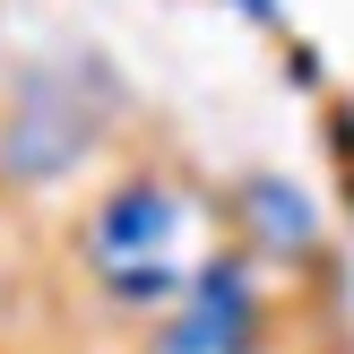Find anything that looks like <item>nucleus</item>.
Instances as JSON below:
<instances>
[{"label":"nucleus","instance_id":"f257e3e1","mask_svg":"<svg viewBox=\"0 0 354 354\" xmlns=\"http://www.w3.org/2000/svg\"><path fill=\"white\" fill-rule=\"evenodd\" d=\"M86 259L95 277L121 294V303H156V294L182 286V259H190V207L173 199L165 182H130L104 199L95 234H86Z\"/></svg>","mask_w":354,"mask_h":354},{"label":"nucleus","instance_id":"f03ea898","mask_svg":"<svg viewBox=\"0 0 354 354\" xmlns=\"http://www.w3.org/2000/svg\"><path fill=\"white\" fill-rule=\"evenodd\" d=\"M242 328H251V277L242 268H199V286H190V311L173 320V354H234Z\"/></svg>","mask_w":354,"mask_h":354}]
</instances>
